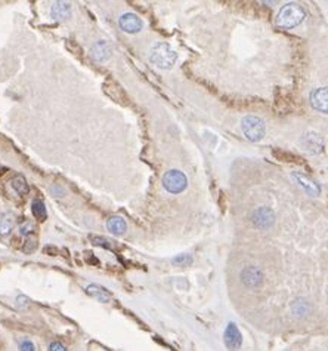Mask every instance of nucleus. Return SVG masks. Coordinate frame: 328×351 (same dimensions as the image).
I'll return each instance as SVG.
<instances>
[{"instance_id":"nucleus-9","label":"nucleus","mask_w":328,"mask_h":351,"mask_svg":"<svg viewBox=\"0 0 328 351\" xmlns=\"http://www.w3.org/2000/svg\"><path fill=\"white\" fill-rule=\"evenodd\" d=\"M241 280L247 287H259L263 283V273L257 267H247L241 273Z\"/></svg>"},{"instance_id":"nucleus-5","label":"nucleus","mask_w":328,"mask_h":351,"mask_svg":"<svg viewBox=\"0 0 328 351\" xmlns=\"http://www.w3.org/2000/svg\"><path fill=\"white\" fill-rule=\"evenodd\" d=\"M274 222H275V214L269 208H259L251 215V224L260 230L271 228Z\"/></svg>"},{"instance_id":"nucleus-24","label":"nucleus","mask_w":328,"mask_h":351,"mask_svg":"<svg viewBox=\"0 0 328 351\" xmlns=\"http://www.w3.org/2000/svg\"><path fill=\"white\" fill-rule=\"evenodd\" d=\"M19 348H21V351H36L34 344H33L31 341H30V339H24V341H21Z\"/></svg>"},{"instance_id":"nucleus-10","label":"nucleus","mask_w":328,"mask_h":351,"mask_svg":"<svg viewBox=\"0 0 328 351\" xmlns=\"http://www.w3.org/2000/svg\"><path fill=\"white\" fill-rule=\"evenodd\" d=\"M302 144H303L305 150H308L309 153H315V154L321 153L322 149H324V139H322V136H321L319 134H316V132H312V131L308 132V134H305Z\"/></svg>"},{"instance_id":"nucleus-17","label":"nucleus","mask_w":328,"mask_h":351,"mask_svg":"<svg viewBox=\"0 0 328 351\" xmlns=\"http://www.w3.org/2000/svg\"><path fill=\"white\" fill-rule=\"evenodd\" d=\"M294 178L300 183V185H303V188L309 193V194H312V196H318L319 194V187L315 184V183H312L309 178H306L305 175H300V173H294Z\"/></svg>"},{"instance_id":"nucleus-7","label":"nucleus","mask_w":328,"mask_h":351,"mask_svg":"<svg viewBox=\"0 0 328 351\" xmlns=\"http://www.w3.org/2000/svg\"><path fill=\"white\" fill-rule=\"evenodd\" d=\"M118 25H120V28H122L123 32L130 33V34L139 33L142 28H143L142 19H141L136 14H132V12L123 14L120 18H118Z\"/></svg>"},{"instance_id":"nucleus-25","label":"nucleus","mask_w":328,"mask_h":351,"mask_svg":"<svg viewBox=\"0 0 328 351\" xmlns=\"http://www.w3.org/2000/svg\"><path fill=\"white\" fill-rule=\"evenodd\" d=\"M49 351H67V348H65V347H64L61 342L55 341V342H52V344H50Z\"/></svg>"},{"instance_id":"nucleus-1","label":"nucleus","mask_w":328,"mask_h":351,"mask_svg":"<svg viewBox=\"0 0 328 351\" xmlns=\"http://www.w3.org/2000/svg\"><path fill=\"white\" fill-rule=\"evenodd\" d=\"M306 17V12L299 3H287L281 8L277 17V24L281 28H293L299 25Z\"/></svg>"},{"instance_id":"nucleus-26","label":"nucleus","mask_w":328,"mask_h":351,"mask_svg":"<svg viewBox=\"0 0 328 351\" xmlns=\"http://www.w3.org/2000/svg\"><path fill=\"white\" fill-rule=\"evenodd\" d=\"M16 305H18V308H22V307H27L28 304H30V300L27 298V297H18V300H16Z\"/></svg>"},{"instance_id":"nucleus-2","label":"nucleus","mask_w":328,"mask_h":351,"mask_svg":"<svg viewBox=\"0 0 328 351\" xmlns=\"http://www.w3.org/2000/svg\"><path fill=\"white\" fill-rule=\"evenodd\" d=\"M176 60H177V53L167 43H157L150 50V61L158 68H163V70L172 68Z\"/></svg>"},{"instance_id":"nucleus-21","label":"nucleus","mask_w":328,"mask_h":351,"mask_svg":"<svg viewBox=\"0 0 328 351\" xmlns=\"http://www.w3.org/2000/svg\"><path fill=\"white\" fill-rule=\"evenodd\" d=\"M172 262L174 266H179V267H187V266L192 264V258L189 255H179V256L173 258Z\"/></svg>"},{"instance_id":"nucleus-15","label":"nucleus","mask_w":328,"mask_h":351,"mask_svg":"<svg viewBox=\"0 0 328 351\" xmlns=\"http://www.w3.org/2000/svg\"><path fill=\"white\" fill-rule=\"evenodd\" d=\"M15 227V215L11 212H5L0 215V236H8Z\"/></svg>"},{"instance_id":"nucleus-3","label":"nucleus","mask_w":328,"mask_h":351,"mask_svg":"<svg viewBox=\"0 0 328 351\" xmlns=\"http://www.w3.org/2000/svg\"><path fill=\"white\" fill-rule=\"evenodd\" d=\"M163 185L169 193L179 194L188 187V178L184 172L177 170V169H172V170L166 172V175L163 177Z\"/></svg>"},{"instance_id":"nucleus-18","label":"nucleus","mask_w":328,"mask_h":351,"mask_svg":"<svg viewBox=\"0 0 328 351\" xmlns=\"http://www.w3.org/2000/svg\"><path fill=\"white\" fill-rule=\"evenodd\" d=\"M11 185L19 196H25L30 191V187H28V184H27V181L22 175H16V177H14L12 181H11Z\"/></svg>"},{"instance_id":"nucleus-6","label":"nucleus","mask_w":328,"mask_h":351,"mask_svg":"<svg viewBox=\"0 0 328 351\" xmlns=\"http://www.w3.org/2000/svg\"><path fill=\"white\" fill-rule=\"evenodd\" d=\"M223 341H225V345L228 350L231 351H238L243 345V335L238 331L236 325L235 323H228L226 329H225V334H223Z\"/></svg>"},{"instance_id":"nucleus-20","label":"nucleus","mask_w":328,"mask_h":351,"mask_svg":"<svg viewBox=\"0 0 328 351\" xmlns=\"http://www.w3.org/2000/svg\"><path fill=\"white\" fill-rule=\"evenodd\" d=\"M91 240L96 246H102L105 249H114V245H112L114 242H111L108 239H104V237H99V236H91Z\"/></svg>"},{"instance_id":"nucleus-13","label":"nucleus","mask_w":328,"mask_h":351,"mask_svg":"<svg viewBox=\"0 0 328 351\" xmlns=\"http://www.w3.org/2000/svg\"><path fill=\"white\" fill-rule=\"evenodd\" d=\"M86 292H87V295L94 297L99 302H109L111 298H112V295L109 294V292L105 287L99 286V284H89L86 287Z\"/></svg>"},{"instance_id":"nucleus-12","label":"nucleus","mask_w":328,"mask_h":351,"mask_svg":"<svg viewBox=\"0 0 328 351\" xmlns=\"http://www.w3.org/2000/svg\"><path fill=\"white\" fill-rule=\"evenodd\" d=\"M50 15H52V18H53L55 21L62 22V21H65V19L71 15V5L67 3V2H56V3L52 6Z\"/></svg>"},{"instance_id":"nucleus-16","label":"nucleus","mask_w":328,"mask_h":351,"mask_svg":"<svg viewBox=\"0 0 328 351\" xmlns=\"http://www.w3.org/2000/svg\"><path fill=\"white\" fill-rule=\"evenodd\" d=\"M312 307L311 304L306 301V300H296L293 304H291V313L296 316V317H306L309 313H311Z\"/></svg>"},{"instance_id":"nucleus-11","label":"nucleus","mask_w":328,"mask_h":351,"mask_svg":"<svg viewBox=\"0 0 328 351\" xmlns=\"http://www.w3.org/2000/svg\"><path fill=\"white\" fill-rule=\"evenodd\" d=\"M91 55L96 63H105L107 60H109L112 55V48L108 42L101 40L98 43H95L91 49Z\"/></svg>"},{"instance_id":"nucleus-23","label":"nucleus","mask_w":328,"mask_h":351,"mask_svg":"<svg viewBox=\"0 0 328 351\" xmlns=\"http://www.w3.org/2000/svg\"><path fill=\"white\" fill-rule=\"evenodd\" d=\"M36 248H37V239L33 236V234L31 236H27V240L24 243V252L30 253V252H33Z\"/></svg>"},{"instance_id":"nucleus-22","label":"nucleus","mask_w":328,"mask_h":351,"mask_svg":"<svg viewBox=\"0 0 328 351\" xmlns=\"http://www.w3.org/2000/svg\"><path fill=\"white\" fill-rule=\"evenodd\" d=\"M19 230H21V234H24V236H31L33 231H34V224L30 219H24Z\"/></svg>"},{"instance_id":"nucleus-14","label":"nucleus","mask_w":328,"mask_h":351,"mask_svg":"<svg viewBox=\"0 0 328 351\" xmlns=\"http://www.w3.org/2000/svg\"><path fill=\"white\" fill-rule=\"evenodd\" d=\"M107 228L109 233L115 234V236H122V234H125L127 230V224L122 217H111L107 221Z\"/></svg>"},{"instance_id":"nucleus-19","label":"nucleus","mask_w":328,"mask_h":351,"mask_svg":"<svg viewBox=\"0 0 328 351\" xmlns=\"http://www.w3.org/2000/svg\"><path fill=\"white\" fill-rule=\"evenodd\" d=\"M31 208H33V215L36 217V219L39 221H45L47 218V212H46V206H45V203L43 200L40 199H36L31 204Z\"/></svg>"},{"instance_id":"nucleus-8","label":"nucleus","mask_w":328,"mask_h":351,"mask_svg":"<svg viewBox=\"0 0 328 351\" xmlns=\"http://www.w3.org/2000/svg\"><path fill=\"white\" fill-rule=\"evenodd\" d=\"M311 105L324 113V114H328V86L327 87H318L315 89L312 94H311Z\"/></svg>"},{"instance_id":"nucleus-4","label":"nucleus","mask_w":328,"mask_h":351,"mask_svg":"<svg viewBox=\"0 0 328 351\" xmlns=\"http://www.w3.org/2000/svg\"><path fill=\"white\" fill-rule=\"evenodd\" d=\"M241 128L249 141L257 142L265 136V122L256 116H246L241 120Z\"/></svg>"}]
</instances>
